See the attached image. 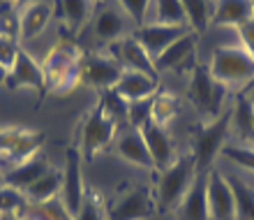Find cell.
Returning <instances> with one entry per match:
<instances>
[{"label": "cell", "instance_id": "obj_26", "mask_svg": "<svg viewBox=\"0 0 254 220\" xmlns=\"http://www.w3.org/2000/svg\"><path fill=\"white\" fill-rule=\"evenodd\" d=\"M95 0H58V14L65 19L67 28L74 35L86 26L88 16L93 12Z\"/></svg>", "mask_w": 254, "mask_h": 220}, {"label": "cell", "instance_id": "obj_17", "mask_svg": "<svg viewBox=\"0 0 254 220\" xmlns=\"http://www.w3.org/2000/svg\"><path fill=\"white\" fill-rule=\"evenodd\" d=\"M116 153L118 158H123L125 162L134 167H141V169H155L153 158H150V151L146 146V139L141 134L139 127H127L125 132L114 141Z\"/></svg>", "mask_w": 254, "mask_h": 220}, {"label": "cell", "instance_id": "obj_11", "mask_svg": "<svg viewBox=\"0 0 254 220\" xmlns=\"http://www.w3.org/2000/svg\"><path fill=\"white\" fill-rule=\"evenodd\" d=\"M7 91H19V88H30L37 93V100H44V95L49 93L47 88V79H44V70H42V63L33 58V56L19 49L16 54V63L12 65L9 74H7L5 81Z\"/></svg>", "mask_w": 254, "mask_h": 220}, {"label": "cell", "instance_id": "obj_8", "mask_svg": "<svg viewBox=\"0 0 254 220\" xmlns=\"http://www.w3.org/2000/svg\"><path fill=\"white\" fill-rule=\"evenodd\" d=\"M44 144V132L28 127H0V162L21 165L23 160L40 153Z\"/></svg>", "mask_w": 254, "mask_h": 220}, {"label": "cell", "instance_id": "obj_45", "mask_svg": "<svg viewBox=\"0 0 254 220\" xmlns=\"http://www.w3.org/2000/svg\"><path fill=\"white\" fill-rule=\"evenodd\" d=\"M252 21H254V0H252Z\"/></svg>", "mask_w": 254, "mask_h": 220}, {"label": "cell", "instance_id": "obj_21", "mask_svg": "<svg viewBox=\"0 0 254 220\" xmlns=\"http://www.w3.org/2000/svg\"><path fill=\"white\" fill-rule=\"evenodd\" d=\"M51 16H54V7L49 5V2H42V0L30 2L19 16V40L28 42V40L40 37L47 30Z\"/></svg>", "mask_w": 254, "mask_h": 220}, {"label": "cell", "instance_id": "obj_28", "mask_svg": "<svg viewBox=\"0 0 254 220\" xmlns=\"http://www.w3.org/2000/svg\"><path fill=\"white\" fill-rule=\"evenodd\" d=\"M227 181L234 190L236 220H254V188L236 176H227Z\"/></svg>", "mask_w": 254, "mask_h": 220}, {"label": "cell", "instance_id": "obj_2", "mask_svg": "<svg viewBox=\"0 0 254 220\" xmlns=\"http://www.w3.org/2000/svg\"><path fill=\"white\" fill-rule=\"evenodd\" d=\"M196 179V167H194L192 153L178 155L171 167H167L164 172H157V181H155V209L160 214H169L176 211L183 197L188 195L192 181Z\"/></svg>", "mask_w": 254, "mask_h": 220}, {"label": "cell", "instance_id": "obj_39", "mask_svg": "<svg viewBox=\"0 0 254 220\" xmlns=\"http://www.w3.org/2000/svg\"><path fill=\"white\" fill-rule=\"evenodd\" d=\"M19 44L12 37H2L0 35V65H5L7 70H12V65L16 63V54H19Z\"/></svg>", "mask_w": 254, "mask_h": 220}, {"label": "cell", "instance_id": "obj_18", "mask_svg": "<svg viewBox=\"0 0 254 220\" xmlns=\"http://www.w3.org/2000/svg\"><path fill=\"white\" fill-rule=\"evenodd\" d=\"M174 214L176 220H208V174H196Z\"/></svg>", "mask_w": 254, "mask_h": 220}, {"label": "cell", "instance_id": "obj_9", "mask_svg": "<svg viewBox=\"0 0 254 220\" xmlns=\"http://www.w3.org/2000/svg\"><path fill=\"white\" fill-rule=\"evenodd\" d=\"M100 9L95 14V37L100 42H107V44H114V42L123 40V37H129L134 35L136 26L134 21L127 16V12L118 5V0H104L100 2Z\"/></svg>", "mask_w": 254, "mask_h": 220}, {"label": "cell", "instance_id": "obj_6", "mask_svg": "<svg viewBox=\"0 0 254 220\" xmlns=\"http://www.w3.org/2000/svg\"><path fill=\"white\" fill-rule=\"evenodd\" d=\"M227 86H222L213 79L208 65H196L192 70L188 98L203 120H213L224 111L222 107H224V100H227Z\"/></svg>", "mask_w": 254, "mask_h": 220}, {"label": "cell", "instance_id": "obj_43", "mask_svg": "<svg viewBox=\"0 0 254 220\" xmlns=\"http://www.w3.org/2000/svg\"><path fill=\"white\" fill-rule=\"evenodd\" d=\"M0 220H23L19 214H0Z\"/></svg>", "mask_w": 254, "mask_h": 220}, {"label": "cell", "instance_id": "obj_13", "mask_svg": "<svg viewBox=\"0 0 254 220\" xmlns=\"http://www.w3.org/2000/svg\"><path fill=\"white\" fill-rule=\"evenodd\" d=\"M208 220H236V200L224 174L208 172Z\"/></svg>", "mask_w": 254, "mask_h": 220}, {"label": "cell", "instance_id": "obj_1", "mask_svg": "<svg viewBox=\"0 0 254 220\" xmlns=\"http://www.w3.org/2000/svg\"><path fill=\"white\" fill-rule=\"evenodd\" d=\"M81 58H83V51L74 42H67V40H61L49 51V56L42 63V70H44L47 88L51 93L65 95L79 86Z\"/></svg>", "mask_w": 254, "mask_h": 220}, {"label": "cell", "instance_id": "obj_12", "mask_svg": "<svg viewBox=\"0 0 254 220\" xmlns=\"http://www.w3.org/2000/svg\"><path fill=\"white\" fill-rule=\"evenodd\" d=\"M81 158L79 148L69 146L65 151V169H63V190H61V200L67 207L69 216H76L86 195V186H83V172H81Z\"/></svg>", "mask_w": 254, "mask_h": 220}, {"label": "cell", "instance_id": "obj_27", "mask_svg": "<svg viewBox=\"0 0 254 220\" xmlns=\"http://www.w3.org/2000/svg\"><path fill=\"white\" fill-rule=\"evenodd\" d=\"M21 216L23 218H35V220H74L69 216V211H67V207L63 204L61 195L51 197L47 202H40V204H26Z\"/></svg>", "mask_w": 254, "mask_h": 220}, {"label": "cell", "instance_id": "obj_16", "mask_svg": "<svg viewBox=\"0 0 254 220\" xmlns=\"http://www.w3.org/2000/svg\"><path fill=\"white\" fill-rule=\"evenodd\" d=\"M111 47V56H114L118 63L123 65V70H134V72H143L150 74L157 79V70H155L153 58L148 56V51L141 47L139 42L134 40L132 35L129 37H123V40L109 44Z\"/></svg>", "mask_w": 254, "mask_h": 220}, {"label": "cell", "instance_id": "obj_42", "mask_svg": "<svg viewBox=\"0 0 254 220\" xmlns=\"http://www.w3.org/2000/svg\"><path fill=\"white\" fill-rule=\"evenodd\" d=\"M7 74H9V70H7L5 65H0V86H5V81H7Z\"/></svg>", "mask_w": 254, "mask_h": 220}, {"label": "cell", "instance_id": "obj_24", "mask_svg": "<svg viewBox=\"0 0 254 220\" xmlns=\"http://www.w3.org/2000/svg\"><path fill=\"white\" fill-rule=\"evenodd\" d=\"M61 190H63V172H58V169L51 167V169L35 181L23 195H26L28 204H40V202H47V200H51V197H58Z\"/></svg>", "mask_w": 254, "mask_h": 220}, {"label": "cell", "instance_id": "obj_40", "mask_svg": "<svg viewBox=\"0 0 254 220\" xmlns=\"http://www.w3.org/2000/svg\"><path fill=\"white\" fill-rule=\"evenodd\" d=\"M238 35H241V47L248 51L250 56H254V21H248L238 28Z\"/></svg>", "mask_w": 254, "mask_h": 220}, {"label": "cell", "instance_id": "obj_38", "mask_svg": "<svg viewBox=\"0 0 254 220\" xmlns=\"http://www.w3.org/2000/svg\"><path fill=\"white\" fill-rule=\"evenodd\" d=\"M118 5H121L123 9L127 12V16L134 21V26L136 28L143 26V19H146V12H148L150 0H118Z\"/></svg>", "mask_w": 254, "mask_h": 220}, {"label": "cell", "instance_id": "obj_25", "mask_svg": "<svg viewBox=\"0 0 254 220\" xmlns=\"http://www.w3.org/2000/svg\"><path fill=\"white\" fill-rule=\"evenodd\" d=\"M181 113V98L169 91H157L150 100V120L155 125L167 127L171 120Z\"/></svg>", "mask_w": 254, "mask_h": 220}, {"label": "cell", "instance_id": "obj_46", "mask_svg": "<svg viewBox=\"0 0 254 220\" xmlns=\"http://www.w3.org/2000/svg\"><path fill=\"white\" fill-rule=\"evenodd\" d=\"M21 218H23V216H21ZM23 220H35V218H23Z\"/></svg>", "mask_w": 254, "mask_h": 220}, {"label": "cell", "instance_id": "obj_29", "mask_svg": "<svg viewBox=\"0 0 254 220\" xmlns=\"http://www.w3.org/2000/svg\"><path fill=\"white\" fill-rule=\"evenodd\" d=\"M155 23H162V26H188L185 7H183L181 0H155Z\"/></svg>", "mask_w": 254, "mask_h": 220}, {"label": "cell", "instance_id": "obj_7", "mask_svg": "<svg viewBox=\"0 0 254 220\" xmlns=\"http://www.w3.org/2000/svg\"><path fill=\"white\" fill-rule=\"evenodd\" d=\"M155 211V197L146 186H121L107 204V220H146Z\"/></svg>", "mask_w": 254, "mask_h": 220}, {"label": "cell", "instance_id": "obj_31", "mask_svg": "<svg viewBox=\"0 0 254 220\" xmlns=\"http://www.w3.org/2000/svg\"><path fill=\"white\" fill-rule=\"evenodd\" d=\"M181 2L185 7L190 30H194L196 35L203 33L210 23V14H213V7L208 5V0H181Z\"/></svg>", "mask_w": 254, "mask_h": 220}, {"label": "cell", "instance_id": "obj_5", "mask_svg": "<svg viewBox=\"0 0 254 220\" xmlns=\"http://www.w3.org/2000/svg\"><path fill=\"white\" fill-rule=\"evenodd\" d=\"M208 70L217 84L227 88L250 86L254 81V58L243 47H217Z\"/></svg>", "mask_w": 254, "mask_h": 220}, {"label": "cell", "instance_id": "obj_41", "mask_svg": "<svg viewBox=\"0 0 254 220\" xmlns=\"http://www.w3.org/2000/svg\"><path fill=\"white\" fill-rule=\"evenodd\" d=\"M243 95L248 98V102H250V105H252V107H254V81H252V84H250V86H245V88H243Z\"/></svg>", "mask_w": 254, "mask_h": 220}, {"label": "cell", "instance_id": "obj_47", "mask_svg": "<svg viewBox=\"0 0 254 220\" xmlns=\"http://www.w3.org/2000/svg\"><path fill=\"white\" fill-rule=\"evenodd\" d=\"M95 2H104V0H95Z\"/></svg>", "mask_w": 254, "mask_h": 220}, {"label": "cell", "instance_id": "obj_34", "mask_svg": "<svg viewBox=\"0 0 254 220\" xmlns=\"http://www.w3.org/2000/svg\"><path fill=\"white\" fill-rule=\"evenodd\" d=\"M222 158H227L229 162L248 169L254 174V148L252 146H238V144H224L220 151Z\"/></svg>", "mask_w": 254, "mask_h": 220}, {"label": "cell", "instance_id": "obj_33", "mask_svg": "<svg viewBox=\"0 0 254 220\" xmlns=\"http://www.w3.org/2000/svg\"><path fill=\"white\" fill-rule=\"evenodd\" d=\"M97 100L102 102V107H104V111L111 116V118L121 125V123H125L127 120V113H129V102L123 98L116 88H109V91H102L100 98Z\"/></svg>", "mask_w": 254, "mask_h": 220}, {"label": "cell", "instance_id": "obj_4", "mask_svg": "<svg viewBox=\"0 0 254 220\" xmlns=\"http://www.w3.org/2000/svg\"><path fill=\"white\" fill-rule=\"evenodd\" d=\"M118 134V123H116L102 107V102L97 100L90 111L79 123V153L83 160H93L97 153H102L104 148H109L116 141Z\"/></svg>", "mask_w": 254, "mask_h": 220}, {"label": "cell", "instance_id": "obj_3", "mask_svg": "<svg viewBox=\"0 0 254 220\" xmlns=\"http://www.w3.org/2000/svg\"><path fill=\"white\" fill-rule=\"evenodd\" d=\"M231 127V107H227L224 111L213 120L199 123L192 130V158H194V167L196 174H208L213 167L215 158L220 155L227 132Z\"/></svg>", "mask_w": 254, "mask_h": 220}, {"label": "cell", "instance_id": "obj_36", "mask_svg": "<svg viewBox=\"0 0 254 220\" xmlns=\"http://www.w3.org/2000/svg\"><path fill=\"white\" fill-rule=\"evenodd\" d=\"M0 35L2 37H12V40L19 37V16H16L12 0H5L0 5Z\"/></svg>", "mask_w": 254, "mask_h": 220}, {"label": "cell", "instance_id": "obj_23", "mask_svg": "<svg viewBox=\"0 0 254 220\" xmlns=\"http://www.w3.org/2000/svg\"><path fill=\"white\" fill-rule=\"evenodd\" d=\"M210 21L215 26L241 28L252 21V0H215Z\"/></svg>", "mask_w": 254, "mask_h": 220}, {"label": "cell", "instance_id": "obj_48", "mask_svg": "<svg viewBox=\"0 0 254 220\" xmlns=\"http://www.w3.org/2000/svg\"><path fill=\"white\" fill-rule=\"evenodd\" d=\"M252 58H254V56H252Z\"/></svg>", "mask_w": 254, "mask_h": 220}, {"label": "cell", "instance_id": "obj_20", "mask_svg": "<svg viewBox=\"0 0 254 220\" xmlns=\"http://www.w3.org/2000/svg\"><path fill=\"white\" fill-rule=\"evenodd\" d=\"M196 42H199V35L194 33V30H190L188 35H183L181 40H176L174 44H169V47L153 60L155 70H157V72H162V70H181L183 65H188L190 60L194 58Z\"/></svg>", "mask_w": 254, "mask_h": 220}, {"label": "cell", "instance_id": "obj_10", "mask_svg": "<svg viewBox=\"0 0 254 220\" xmlns=\"http://www.w3.org/2000/svg\"><path fill=\"white\" fill-rule=\"evenodd\" d=\"M123 65L114 56L102 54H83L81 58V84L95 88V91H109L116 88V84L123 77Z\"/></svg>", "mask_w": 254, "mask_h": 220}, {"label": "cell", "instance_id": "obj_19", "mask_svg": "<svg viewBox=\"0 0 254 220\" xmlns=\"http://www.w3.org/2000/svg\"><path fill=\"white\" fill-rule=\"evenodd\" d=\"M49 169H51V165H49V160L44 158V153H35L33 158L23 160L21 165L9 167L2 176H5V186L16 188L21 193H26L28 188L33 186L40 176H44Z\"/></svg>", "mask_w": 254, "mask_h": 220}, {"label": "cell", "instance_id": "obj_37", "mask_svg": "<svg viewBox=\"0 0 254 220\" xmlns=\"http://www.w3.org/2000/svg\"><path fill=\"white\" fill-rule=\"evenodd\" d=\"M153 100V98H150ZM150 100H136L129 102V113H127V123L129 127H143L150 123Z\"/></svg>", "mask_w": 254, "mask_h": 220}, {"label": "cell", "instance_id": "obj_30", "mask_svg": "<svg viewBox=\"0 0 254 220\" xmlns=\"http://www.w3.org/2000/svg\"><path fill=\"white\" fill-rule=\"evenodd\" d=\"M252 113H254V107L248 102L245 95H238L236 98V105L231 107V125H236L238 134H241L245 141L254 139V130H252Z\"/></svg>", "mask_w": 254, "mask_h": 220}, {"label": "cell", "instance_id": "obj_32", "mask_svg": "<svg viewBox=\"0 0 254 220\" xmlns=\"http://www.w3.org/2000/svg\"><path fill=\"white\" fill-rule=\"evenodd\" d=\"M74 220H107V202L97 190H86Z\"/></svg>", "mask_w": 254, "mask_h": 220}, {"label": "cell", "instance_id": "obj_44", "mask_svg": "<svg viewBox=\"0 0 254 220\" xmlns=\"http://www.w3.org/2000/svg\"><path fill=\"white\" fill-rule=\"evenodd\" d=\"M5 186V176H2V172H0V188Z\"/></svg>", "mask_w": 254, "mask_h": 220}, {"label": "cell", "instance_id": "obj_15", "mask_svg": "<svg viewBox=\"0 0 254 220\" xmlns=\"http://www.w3.org/2000/svg\"><path fill=\"white\" fill-rule=\"evenodd\" d=\"M141 134H143L146 146H148V151H150L155 172H164L167 167L174 165L178 155H176L174 139H171V134L167 132V127L155 125L153 120H150V123H146V125L141 127Z\"/></svg>", "mask_w": 254, "mask_h": 220}, {"label": "cell", "instance_id": "obj_14", "mask_svg": "<svg viewBox=\"0 0 254 220\" xmlns=\"http://www.w3.org/2000/svg\"><path fill=\"white\" fill-rule=\"evenodd\" d=\"M190 28L188 26H162V23H143L141 28L134 30V40L139 42L141 47L148 51L150 58H157V56L169 47V44H174L176 40H181L183 35H188Z\"/></svg>", "mask_w": 254, "mask_h": 220}, {"label": "cell", "instance_id": "obj_35", "mask_svg": "<svg viewBox=\"0 0 254 220\" xmlns=\"http://www.w3.org/2000/svg\"><path fill=\"white\" fill-rule=\"evenodd\" d=\"M26 195L16 188L2 186L0 188V214H19L26 209Z\"/></svg>", "mask_w": 254, "mask_h": 220}, {"label": "cell", "instance_id": "obj_22", "mask_svg": "<svg viewBox=\"0 0 254 220\" xmlns=\"http://www.w3.org/2000/svg\"><path fill=\"white\" fill-rule=\"evenodd\" d=\"M116 91H118L127 102L150 100V98H155V93L160 91V84H157V79L150 77V74L125 70L123 77H121V81L116 84Z\"/></svg>", "mask_w": 254, "mask_h": 220}]
</instances>
